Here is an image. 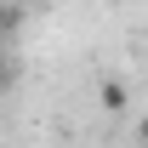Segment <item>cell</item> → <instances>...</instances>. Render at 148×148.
I'll return each instance as SVG.
<instances>
[{"label":"cell","mask_w":148,"mask_h":148,"mask_svg":"<svg viewBox=\"0 0 148 148\" xmlns=\"http://www.w3.org/2000/svg\"><path fill=\"white\" fill-rule=\"evenodd\" d=\"M103 108H108V114H125V86L103 80Z\"/></svg>","instance_id":"cell-1"},{"label":"cell","mask_w":148,"mask_h":148,"mask_svg":"<svg viewBox=\"0 0 148 148\" xmlns=\"http://www.w3.org/2000/svg\"><path fill=\"white\" fill-rule=\"evenodd\" d=\"M17 12H23V6H12V0H0V46L12 40V29H17Z\"/></svg>","instance_id":"cell-2"},{"label":"cell","mask_w":148,"mask_h":148,"mask_svg":"<svg viewBox=\"0 0 148 148\" xmlns=\"http://www.w3.org/2000/svg\"><path fill=\"white\" fill-rule=\"evenodd\" d=\"M12 80H17V69H12V51H6V46H0V97L12 91Z\"/></svg>","instance_id":"cell-3"},{"label":"cell","mask_w":148,"mask_h":148,"mask_svg":"<svg viewBox=\"0 0 148 148\" xmlns=\"http://www.w3.org/2000/svg\"><path fill=\"white\" fill-rule=\"evenodd\" d=\"M12 6H29V0H12Z\"/></svg>","instance_id":"cell-4"}]
</instances>
